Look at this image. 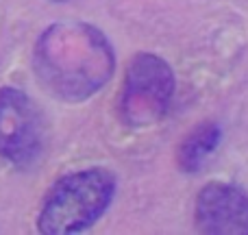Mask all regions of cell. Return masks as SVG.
Instances as JSON below:
<instances>
[{"label":"cell","mask_w":248,"mask_h":235,"mask_svg":"<svg viewBox=\"0 0 248 235\" xmlns=\"http://www.w3.org/2000/svg\"><path fill=\"white\" fill-rule=\"evenodd\" d=\"M116 189V174L103 166L83 168L61 176L42 201L37 231L44 235L87 231L107 214Z\"/></svg>","instance_id":"7a4b0ae2"},{"label":"cell","mask_w":248,"mask_h":235,"mask_svg":"<svg viewBox=\"0 0 248 235\" xmlns=\"http://www.w3.org/2000/svg\"><path fill=\"white\" fill-rule=\"evenodd\" d=\"M176 78L170 63L153 52H137L126 65L118 113L131 128L161 122L170 109Z\"/></svg>","instance_id":"3957f363"},{"label":"cell","mask_w":248,"mask_h":235,"mask_svg":"<svg viewBox=\"0 0 248 235\" xmlns=\"http://www.w3.org/2000/svg\"><path fill=\"white\" fill-rule=\"evenodd\" d=\"M44 148V120L37 105L22 90H0V157L29 168Z\"/></svg>","instance_id":"277c9868"},{"label":"cell","mask_w":248,"mask_h":235,"mask_svg":"<svg viewBox=\"0 0 248 235\" xmlns=\"http://www.w3.org/2000/svg\"><path fill=\"white\" fill-rule=\"evenodd\" d=\"M194 222L207 235H248V192L235 183L209 181L196 196Z\"/></svg>","instance_id":"5b68a950"},{"label":"cell","mask_w":248,"mask_h":235,"mask_svg":"<svg viewBox=\"0 0 248 235\" xmlns=\"http://www.w3.org/2000/svg\"><path fill=\"white\" fill-rule=\"evenodd\" d=\"M33 68L42 87L63 103H85L116 72L109 37L87 22H57L39 35Z\"/></svg>","instance_id":"6da1fadb"},{"label":"cell","mask_w":248,"mask_h":235,"mask_svg":"<svg viewBox=\"0 0 248 235\" xmlns=\"http://www.w3.org/2000/svg\"><path fill=\"white\" fill-rule=\"evenodd\" d=\"M55 2H63V0H55Z\"/></svg>","instance_id":"52a82bcc"},{"label":"cell","mask_w":248,"mask_h":235,"mask_svg":"<svg viewBox=\"0 0 248 235\" xmlns=\"http://www.w3.org/2000/svg\"><path fill=\"white\" fill-rule=\"evenodd\" d=\"M220 141H222V128L216 122H202L194 126L187 133L183 141H181L179 150H176V163L183 172L194 174L198 172L205 161L218 150Z\"/></svg>","instance_id":"8992f818"}]
</instances>
